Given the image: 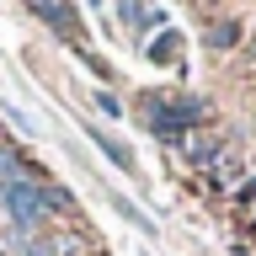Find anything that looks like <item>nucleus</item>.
Listing matches in <instances>:
<instances>
[{
	"label": "nucleus",
	"mask_w": 256,
	"mask_h": 256,
	"mask_svg": "<svg viewBox=\"0 0 256 256\" xmlns=\"http://www.w3.org/2000/svg\"><path fill=\"white\" fill-rule=\"evenodd\" d=\"M118 16H123L128 27H134V38H139V27H144V16H150V6H144V0H118Z\"/></svg>",
	"instance_id": "obj_11"
},
{
	"label": "nucleus",
	"mask_w": 256,
	"mask_h": 256,
	"mask_svg": "<svg viewBox=\"0 0 256 256\" xmlns=\"http://www.w3.org/2000/svg\"><path fill=\"white\" fill-rule=\"evenodd\" d=\"M251 54H256V38H251Z\"/></svg>",
	"instance_id": "obj_16"
},
{
	"label": "nucleus",
	"mask_w": 256,
	"mask_h": 256,
	"mask_svg": "<svg viewBox=\"0 0 256 256\" xmlns=\"http://www.w3.org/2000/svg\"><path fill=\"white\" fill-rule=\"evenodd\" d=\"M91 107L102 112V118H128V107H123V102H118V96L107 91V86H96V91H91Z\"/></svg>",
	"instance_id": "obj_10"
},
{
	"label": "nucleus",
	"mask_w": 256,
	"mask_h": 256,
	"mask_svg": "<svg viewBox=\"0 0 256 256\" xmlns=\"http://www.w3.org/2000/svg\"><path fill=\"white\" fill-rule=\"evenodd\" d=\"M203 43L214 48V54L240 48V43H246V22H240V16H214V22H208V32H203Z\"/></svg>",
	"instance_id": "obj_3"
},
{
	"label": "nucleus",
	"mask_w": 256,
	"mask_h": 256,
	"mask_svg": "<svg viewBox=\"0 0 256 256\" xmlns=\"http://www.w3.org/2000/svg\"><path fill=\"white\" fill-rule=\"evenodd\" d=\"M0 139H6V134H0Z\"/></svg>",
	"instance_id": "obj_17"
},
{
	"label": "nucleus",
	"mask_w": 256,
	"mask_h": 256,
	"mask_svg": "<svg viewBox=\"0 0 256 256\" xmlns=\"http://www.w3.org/2000/svg\"><path fill=\"white\" fill-rule=\"evenodd\" d=\"M38 22H48V32L59 38V43H70V48H86V38H80V11L70 6V0H22Z\"/></svg>",
	"instance_id": "obj_2"
},
{
	"label": "nucleus",
	"mask_w": 256,
	"mask_h": 256,
	"mask_svg": "<svg viewBox=\"0 0 256 256\" xmlns=\"http://www.w3.org/2000/svg\"><path fill=\"white\" fill-rule=\"evenodd\" d=\"M246 235H256V208H251V224H246Z\"/></svg>",
	"instance_id": "obj_15"
},
{
	"label": "nucleus",
	"mask_w": 256,
	"mask_h": 256,
	"mask_svg": "<svg viewBox=\"0 0 256 256\" xmlns=\"http://www.w3.org/2000/svg\"><path fill=\"white\" fill-rule=\"evenodd\" d=\"M235 203H240V208H256V171H251V176H240V187H235Z\"/></svg>",
	"instance_id": "obj_14"
},
{
	"label": "nucleus",
	"mask_w": 256,
	"mask_h": 256,
	"mask_svg": "<svg viewBox=\"0 0 256 256\" xmlns=\"http://www.w3.org/2000/svg\"><path fill=\"white\" fill-rule=\"evenodd\" d=\"M176 54H182V38H176L171 27L160 32V38H150V43H144V59H155V64H171Z\"/></svg>",
	"instance_id": "obj_6"
},
{
	"label": "nucleus",
	"mask_w": 256,
	"mask_h": 256,
	"mask_svg": "<svg viewBox=\"0 0 256 256\" xmlns=\"http://www.w3.org/2000/svg\"><path fill=\"white\" fill-rule=\"evenodd\" d=\"M86 139H91L96 150H102V155H107L112 166H118V171H128V176H134V150H123V144L112 139L107 128H96V123H86Z\"/></svg>",
	"instance_id": "obj_4"
},
{
	"label": "nucleus",
	"mask_w": 256,
	"mask_h": 256,
	"mask_svg": "<svg viewBox=\"0 0 256 256\" xmlns=\"http://www.w3.org/2000/svg\"><path fill=\"white\" fill-rule=\"evenodd\" d=\"M27 171V160H22V150H16L11 139H0V182H6V176H22Z\"/></svg>",
	"instance_id": "obj_9"
},
{
	"label": "nucleus",
	"mask_w": 256,
	"mask_h": 256,
	"mask_svg": "<svg viewBox=\"0 0 256 256\" xmlns=\"http://www.w3.org/2000/svg\"><path fill=\"white\" fill-rule=\"evenodd\" d=\"M86 235H91V230H86ZM86 235H80V230H54V251L59 256H80L86 246H91Z\"/></svg>",
	"instance_id": "obj_8"
},
{
	"label": "nucleus",
	"mask_w": 256,
	"mask_h": 256,
	"mask_svg": "<svg viewBox=\"0 0 256 256\" xmlns=\"http://www.w3.org/2000/svg\"><path fill=\"white\" fill-rule=\"evenodd\" d=\"M43 208H48V219H54V214L70 219V214H75V192L59 187V182H43Z\"/></svg>",
	"instance_id": "obj_5"
},
{
	"label": "nucleus",
	"mask_w": 256,
	"mask_h": 256,
	"mask_svg": "<svg viewBox=\"0 0 256 256\" xmlns=\"http://www.w3.org/2000/svg\"><path fill=\"white\" fill-rule=\"evenodd\" d=\"M0 118H11V123L22 128V134H38V123H32V118H27L22 107H11V102H0Z\"/></svg>",
	"instance_id": "obj_13"
},
{
	"label": "nucleus",
	"mask_w": 256,
	"mask_h": 256,
	"mask_svg": "<svg viewBox=\"0 0 256 256\" xmlns=\"http://www.w3.org/2000/svg\"><path fill=\"white\" fill-rule=\"evenodd\" d=\"M0 256H6V251H0Z\"/></svg>",
	"instance_id": "obj_18"
},
{
	"label": "nucleus",
	"mask_w": 256,
	"mask_h": 256,
	"mask_svg": "<svg viewBox=\"0 0 256 256\" xmlns=\"http://www.w3.org/2000/svg\"><path fill=\"white\" fill-rule=\"evenodd\" d=\"M112 208H118V214H123V219L134 224V230H139V235H155V219H150L144 208H134V203L123 198V192H112Z\"/></svg>",
	"instance_id": "obj_7"
},
{
	"label": "nucleus",
	"mask_w": 256,
	"mask_h": 256,
	"mask_svg": "<svg viewBox=\"0 0 256 256\" xmlns=\"http://www.w3.org/2000/svg\"><path fill=\"white\" fill-rule=\"evenodd\" d=\"M0 214L16 230H48V208H43V176L22 171L0 182Z\"/></svg>",
	"instance_id": "obj_1"
},
{
	"label": "nucleus",
	"mask_w": 256,
	"mask_h": 256,
	"mask_svg": "<svg viewBox=\"0 0 256 256\" xmlns=\"http://www.w3.org/2000/svg\"><path fill=\"white\" fill-rule=\"evenodd\" d=\"M75 54H80V64H86V70H91V75L102 80V86H107V80H112V64L102 59V54H91V48H75Z\"/></svg>",
	"instance_id": "obj_12"
}]
</instances>
